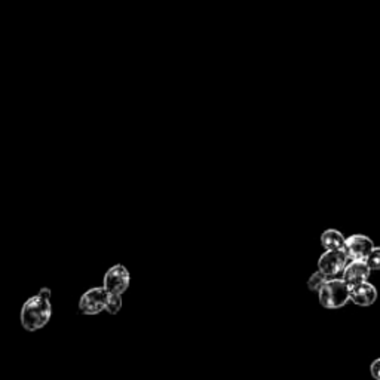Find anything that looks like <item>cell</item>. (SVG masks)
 Listing matches in <instances>:
<instances>
[{"instance_id": "3957f363", "label": "cell", "mask_w": 380, "mask_h": 380, "mask_svg": "<svg viewBox=\"0 0 380 380\" xmlns=\"http://www.w3.org/2000/svg\"><path fill=\"white\" fill-rule=\"evenodd\" d=\"M349 257L345 250H326L318 260V271H321L328 279L339 278L343 274Z\"/></svg>"}, {"instance_id": "30bf717a", "label": "cell", "mask_w": 380, "mask_h": 380, "mask_svg": "<svg viewBox=\"0 0 380 380\" xmlns=\"http://www.w3.org/2000/svg\"><path fill=\"white\" fill-rule=\"evenodd\" d=\"M328 281V278L324 275L321 271H317L312 274L308 279V288L310 290V292H314V293H318L319 290L322 288V285L326 284Z\"/></svg>"}, {"instance_id": "6da1fadb", "label": "cell", "mask_w": 380, "mask_h": 380, "mask_svg": "<svg viewBox=\"0 0 380 380\" xmlns=\"http://www.w3.org/2000/svg\"><path fill=\"white\" fill-rule=\"evenodd\" d=\"M52 315L51 290L43 287L36 296L26 300L19 312L21 326L27 331H38L48 326Z\"/></svg>"}, {"instance_id": "8992f818", "label": "cell", "mask_w": 380, "mask_h": 380, "mask_svg": "<svg viewBox=\"0 0 380 380\" xmlns=\"http://www.w3.org/2000/svg\"><path fill=\"white\" fill-rule=\"evenodd\" d=\"M374 248L373 241L365 237V235H351V237L346 238L345 244V251L348 254L349 260H367V257Z\"/></svg>"}, {"instance_id": "7c38bea8", "label": "cell", "mask_w": 380, "mask_h": 380, "mask_svg": "<svg viewBox=\"0 0 380 380\" xmlns=\"http://www.w3.org/2000/svg\"><path fill=\"white\" fill-rule=\"evenodd\" d=\"M367 263L372 267V271H380V247H374L370 255L367 257Z\"/></svg>"}, {"instance_id": "4fadbf2b", "label": "cell", "mask_w": 380, "mask_h": 380, "mask_svg": "<svg viewBox=\"0 0 380 380\" xmlns=\"http://www.w3.org/2000/svg\"><path fill=\"white\" fill-rule=\"evenodd\" d=\"M370 373L374 380H380V358L374 360L370 365Z\"/></svg>"}, {"instance_id": "7a4b0ae2", "label": "cell", "mask_w": 380, "mask_h": 380, "mask_svg": "<svg viewBox=\"0 0 380 380\" xmlns=\"http://www.w3.org/2000/svg\"><path fill=\"white\" fill-rule=\"evenodd\" d=\"M318 299L321 306L326 309L343 308L351 301V287L343 278L328 279L318 292Z\"/></svg>"}, {"instance_id": "52a82bcc", "label": "cell", "mask_w": 380, "mask_h": 380, "mask_svg": "<svg viewBox=\"0 0 380 380\" xmlns=\"http://www.w3.org/2000/svg\"><path fill=\"white\" fill-rule=\"evenodd\" d=\"M370 274L372 267L368 266L367 260H349L342 274V278L349 287H354L365 283L370 278Z\"/></svg>"}, {"instance_id": "9c48e42d", "label": "cell", "mask_w": 380, "mask_h": 380, "mask_svg": "<svg viewBox=\"0 0 380 380\" xmlns=\"http://www.w3.org/2000/svg\"><path fill=\"white\" fill-rule=\"evenodd\" d=\"M346 238L338 229H327L321 235V245L326 250H343Z\"/></svg>"}, {"instance_id": "ba28073f", "label": "cell", "mask_w": 380, "mask_h": 380, "mask_svg": "<svg viewBox=\"0 0 380 380\" xmlns=\"http://www.w3.org/2000/svg\"><path fill=\"white\" fill-rule=\"evenodd\" d=\"M377 300V290L368 281L351 287V301L356 306H372Z\"/></svg>"}, {"instance_id": "5b68a950", "label": "cell", "mask_w": 380, "mask_h": 380, "mask_svg": "<svg viewBox=\"0 0 380 380\" xmlns=\"http://www.w3.org/2000/svg\"><path fill=\"white\" fill-rule=\"evenodd\" d=\"M131 284V274L124 264H115L104 274L103 287L109 293L124 294Z\"/></svg>"}, {"instance_id": "8fae6325", "label": "cell", "mask_w": 380, "mask_h": 380, "mask_svg": "<svg viewBox=\"0 0 380 380\" xmlns=\"http://www.w3.org/2000/svg\"><path fill=\"white\" fill-rule=\"evenodd\" d=\"M122 303H124V300H122V294H115V293H109L107 297V303H106V310L111 315H116L118 312L122 309Z\"/></svg>"}, {"instance_id": "277c9868", "label": "cell", "mask_w": 380, "mask_h": 380, "mask_svg": "<svg viewBox=\"0 0 380 380\" xmlns=\"http://www.w3.org/2000/svg\"><path fill=\"white\" fill-rule=\"evenodd\" d=\"M109 292L102 287H93L85 292L79 299V310L85 315H98L106 310Z\"/></svg>"}]
</instances>
